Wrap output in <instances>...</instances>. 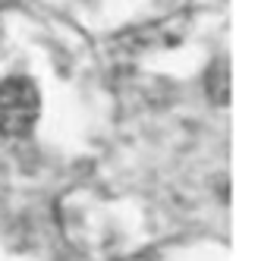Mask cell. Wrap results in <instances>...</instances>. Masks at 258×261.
Returning a JSON list of instances; mask_svg holds the SVG:
<instances>
[{"label":"cell","mask_w":258,"mask_h":261,"mask_svg":"<svg viewBox=\"0 0 258 261\" xmlns=\"http://www.w3.org/2000/svg\"><path fill=\"white\" fill-rule=\"evenodd\" d=\"M41 114V98L32 79L0 82V136L25 139Z\"/></svg>","instance_id":"1"},{"label":"cell","mask_w":258,"mask_h":261,"mask_svg":"<svg viewBox=\"0 0 258 261\" xmlns=\"http://www.w3.org/2000/svg\"><path fill=\"white\" fill-rule=\"evenodd\" d=\"M205 88H208L211 101H220V104L230 101V66H227V57H220V60H214L208 66Z\"/></svg>","instance_id":"2"}]
</instances>
